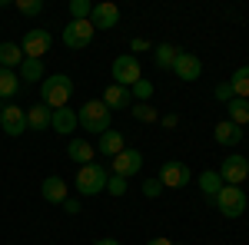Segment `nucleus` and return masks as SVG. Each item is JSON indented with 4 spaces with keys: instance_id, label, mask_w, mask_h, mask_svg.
<instances>
[{
    "instance_id": "obj_1",
    "label": "nucleus",
    "mask_w": 249,
    "mask_h": 245,
    "mask_svg": "<svg viewBox=\"0 0 249 245\" xmlns=\"http://www.w3.org/2000/svg\"><path fill=\"white\" fill-rule=\"evenodd\" d=\"M70 96H73V80L67 73H53V76H47V80L40 83V103L50 106V110L67 106Z\"/></svg>"
},
{
    "instance_id": "obj_2",
    "label": "nucleus",
    "mask_w": 249,
    "mask_h": 245,
    "mask_svg": "<svg viewBox=\"0 0 249 245\" xmlns=\"http://www.w3.org/2000/svg\"><path fill=\"white\" fill-rule=\"evenodd\" d=\"M110 116H113V113L103 106V99H90V103H83V106H80L77 123L87 132H100V136H103V132L110 130Z\"/></svg>"
},
{
    "instance_id": "obj_3",
    "label": "nucleus",
    "mask_w": 249,
    "mask_h": 245,
    "mask_svg": "<svg viewBox=\"0 0 249 245\" xmlns=\"http://www.w3.org/2000/svg\"><path fill=\"white\" fill-rule=\"evenodd\" d=\"M107 169L100 166V163H87V166H80L77 169V192L80 196H100L103 189H107Z\"/></svg>"
},
{
    "instance_id": "obj_4",
    "label": "nucleus",
    "mask_w": 249,
    "mask_h": 245,
    "mask_svg": "<svg viewBox=\"0 0 249 245\" xmlns=\"http://www.w3.org/2000/svg\"><path fill=\"white\" fill-rule=\"evenodd\" d=\"M213 202H216V209H219L226 219H239V215L246 212V192L239 186H223Z\"/></svg>"
},
{
    "instance_id": "obj_5",
    "label": "nucleus",
    "mask_w": 249,
    "mask_h": 245,
    "mask_svg": "<svg viewBox=\"0 0 249 245\" xmlns=\"http://www.w3.org/2000/svg\"><path fill=\"white\" fill-rule=\"evenodd\" d=\"M50 47H53V37H50L43 27L27 30V37H23V43H20V50H23L27 60H43L47 53H50Z\"/></svg>"
},
{
    "instance_id": "obj_6",
    "label": "nucleus",
    "mask_w": 249,
    "mask_h": 245,
    "mask_svg": "<svg viewBox=\"0 0 249 245\" xmlns=\"http://www.w3.org/2000/svg\"><path fill=\"white\" fill-rule=\"evenodd\" d=\"M249 176V159L246 156H239V152H232L223 159V166H219V179L226 182V186H243Z\"/></svg>"
},
{
    "instance_id": "obj_7",
    "label": "nucleus",
    "mask_w": 249,
    "mask_h": 245,
    "mask_svg": "<svg viewBox=\"0 0 249 245\" xmlns=\"http://www.w3.org/2000/svg\"><path fill=\"white\" fill-rule=\"evenodd\" d=\"M113 80H116V86H133L136 80H143L140 76V60L133 57V53H123V57H116L113 60Z\"/></svg>"
},
{
    "instance_id": "obj_8",
    "label": "nucleus",
    "mask_w": 249,
    "mask_h": 245,
    "mask_svg": "<svg viewBox=\"0 0 249 245\" xmlns=\"http://www.w3.org/2000/svg\"><path fill=\"white\" fill-rule=\"evenodd\" d=\"M93 27H90V20H70L67 27H63V43L70 47V50H83L90 40H93Z\"/></svg>"
},
{
    "instance_id": "obj_9",
    "label": "nucleus",
    "mask_w": 249,
    "mask_h": 245,
    "mask_svg": "<svg viewBox=\"0 0 249 245\" xmlns=\"http://www.w3.org/2000/svg\"><path fill=\"white\" fill-rule=\"evenodd\" d=\"M160 182H163L166 189H183V186H190V166H186V163H179V159L163 163V169H160Z\"/></svg>"
},
{
    "instance_id": "obj_10",
    "label": "nucleus",
    "mask_w": 249,
    "mask_h": 245,
    "mask_svg": "<svg viewBox=\"0 0 249 245\" xmlns=\"http://www.w3.org/2000/svg\"><path fill=\"white\" fill-rule=\"evenodd\" d=\"M116 23H120V7L116 3H110V0L93 3V10H90V27L93 30H113Z\"/></svg>"
},
{
    "instance_id": "obj_11",
    "label": "nucleus",
    "mask_w": 249,
    "mask_h": 245,
    "mask_svg": "<svg viewBox=\"0 0 249 245\" xmlns=\"http://www.w3.org/2000/svg\"><path fill=\"white\" fill-rule=\"evenodd\" d=\"M0 130L7 136H23L27 132V110L23 106H3L0 110Z\"/></svg>"
},
{
    "instance_id": "obj_12",
    "label": "nucleus",
    "mask_w": 249,
    "mask_h": 245,
    "mask_svg": "<svg viewBox=\"0 0 249 245\" xmlns=\"http://www.w3.org/2000/svg\"><path fill=\"white\" fill-rule=\"evenodd\" d=\"M173 73L179 76V80H186V83H193V80H199V73H203V60L196 57V53L179 50V57L173 60Z\"/></svg>"
},
{
    "instance_id": "obj_13",
    "label": "nucleus",
    "mask_w": 249,
    "mask_h": 245,
    "mask_svg": "<svg viewBox=\"0 0 249 245\" xmlns=\"http://www.w3.org/2000/svg\"><path fill=\"white\" fill-rule=\"evenodd\" d=\"M140 169H143V156L136 149H123L120 156H113V176L130 179V176H136Z\"/></svg>"
},
{
    "instance_id": "obj_14",
    "label": "nucleus",
    "mask_w": 249,
    "mask_h": 245,
    "mask_svg": "<svg viewBox=\"0 0 249 245\" xmlns=\"http://www.w3.org/2000/svg\"><path fill=\"white\" fill-rule=\"evenodd\" d=\"M103 106L113 113V110H130L133 106V93L126 90V86H116V83H110L107 90H103Z\"/></svg>"
},
{
    "instance_id": "obj_15",
    "label": "nucleus",
    "mask_w": 249,
    "mask_h": 245,
    "mask_svg": "<svg viewBox=\"0 0 249 245\" xmlns=\"http://www.w3.org/2000/svg\"><path fill=\"white\" fill-rule=\"evenodd\" d=\"M50 119H53V110L43 106V103H34V106L27 110V130H34V132L50 130Z\"/></svg>"
},
{
    "instance_id": "obj_16",
    "label": "nucleus",
    "mask_w": 249,
    "mask_h": 245,
    "mask_svg": "<svg viewBox=\"0 0 249 245\" xmlns=\"http://www.w3.org/2000/svg\"><path fill=\"white\" fill-rule=\"evenodd\" d=\"M40 196H43L47 202H53V206H63V199H67V182H63L60 176H47L43 186H40Z\"/></svg>"
},
{
    "instance_id": "obj_17",
    "label": "nucleus",
    "mask_w": 249,
    "mask_h": 245,
    "mask_svg": "<svg viewBox=\"0 0 249 245\" xmlns=\"http://www.w3.org/2000/svg\"><path fill=\"white\" fill-rule=\"evenodd\" d=\"M213 136H216V143H219V146H239V139H243V130H239L236 123H230V119H223V123H216Z\"/></svg>"
},
{
    "instance_id": "obj_18",
    "label": "nucleus",
    "mask_w": 249,
    "mask_h": 245,
    "mask_svg": "<svg viewBox=\"0 0 249 245\" xmlns=\"http://www.w3.org/2000/svg\"><path fill=\"white\" fill-rule=\"evenodd\" d=\"M96 149L103 152L107 159H113V156H120V152L126 149V146H123V132H116V130H107L103 136H100V143H96Z\"/></svg>"
},
{
    "instance_id": "obj_19",
    "label": "nucleus",
    "mask_w": 249,
    "mask_h": 245,
    "mask_svg": "<svg viewBox=\"0 0 249 245\" xmlns=\"http://www.w3.org/2000/svg\"><path fill=\"white\" fill-rule=\"evenodd\" d=\"M80 123H77V113L70 110V106H60L53 110V119H50V130L53 132H73Z\"/></svg>"
},
{
    "instance_id": "obj_20",
    "label": "nucleus",
    "mask_w": 249,
    "mask_h": 245,
    "mask_svg": "<svg viewBox=\"0 0 249 245\" xmlns=\"http://www.w3.org/2000/svg\"><path fill=\"white\" fill-rule=\"evenodd\" d=\"M93 146L87 143V139H70V146H67V156L77 163V166H87V163H93Z\"/></svg>"
},
{
    "instance_id": "obj_21",
    "label": "nucleus",
    "mask_w": 249,
    "mask_h": 245,
    "mask_svg": "<svg viewBox=\"0 0 249 245\" xmlns=\"http://www.w3.org/2000/svg\"><path fill=\"white\" fill-rule=\"evenodd\" d=\"M226 113H230V123H236L239 130L249 123V99H239V96H232L230 103H226Z\"/></svg>"
},
{
    "instance_id": "obj_22",
    "label": "nucleus",
    "mask_w": 249,
    "mask_h": 245,
    "mask_svg": "<svg viewBox=\"0 0 249 245\" xmlns=\"http://www.w3.org/2000/svg\"><path fill=\"white\" fill-rule=\"evenodd\" d=\"M23 63V50H20V43H0V66L3 70H14V66H20Z\"/></svg>"
},
{
    "instance_id": "obj_23",
    "label": "nucleus",
    "mask_w": 249,
    "mask_h": 245,
    "mask_svg": "<svg viewBox=\"0 0 249 245\" xmlns=\"http://www.w3.org/2000/svg\"><path fill=\"white\" fill-rule=\"evenodd\" d=\"M226 186V182H223V179H219V172H213V169H206V172H199V189H203V196H206V199H216V196H219V189Z\"/></svg>"
},
{
    "instance_id": "obj_24",
    "label": "nucleus",
    "mask_w": 249,
    "mask_h": 245,
    "mask_svg": "<svg viewBox=\"0 0 249 245\" xmlns=\"http://www.w3.org/2000/svg\"><path fill=\"white\" fill-rule=\"evenodd\" d=\"M179 57V47H173V43H160L153 47V63L160 70H173V60Z\"/></svg>"
},
{
    "instance_id": "obj_25",
    "label": "nucleus",
    "mask_w": 249,
    "mask_h": 245,
    "mask_svg": "<svg viewBox=\"0 0 249 245\" xmlns=\"http://www.w3.org/2000/svg\"><path fill=\"white\" fill-rule=\"evenodd\" d=\"M20 80H27V83H43L47 80V73H43V60H27L23 57V63H20Z\"/></svg>"
},
{
    "instance_id": "obj_26",
    "label": "nucleus",
    "mask_w": 249,
    "mask_h": 245,
    "mask_svg": "<svg viewBox=\"0 0 249 245\" xmlns=\"http://www.w3.org/2000/svg\"><path fill=\"white\" fill-rule=\"evenodd\" d=\"M20 90V76L14 70H3L0 66V99H10V96H17Z\"/></svg>"
},
{
    "instance_id": "obj_27",
    "label": "nucleus",
    "mask_w": 249,
    "mask_h": 245,
    "mask_svg": "<svg viewBox=\"0 0 249 245\" xmlns=\"http://www.w3.org/2000/svg\"><path fill=\"white\" fill-rule=\"evenodd\" d=\"M232 86V96H239V99H249V66H239L230 80Z\"/></svg>"
},
{
    "instance_id": "obj_28",
    "label": "nucleus",
    "mask_w": 249,
    "mask_h": 245,
    "mask_svg": "<svg viewBox=\"0 0 249 245\" xmlns=\"http://www.w3.org/2000/svg\"><path fill=\"white\" fill-rule=\"evenodd\" d=\"M130 110H133V119H140V123H153L156 116H160L153 106H150V103H133Z\"/></svg>"
},
{
    "instance_id": "obj_29",
    "label": "nucleus",
    "mask_w": 249,
    "mask_h": 245,
    "mask_svg": "<svg viewBox=\"0 0 249 245\" xmlns=\"http://www.w3.org/2000/svg\"><path fill=\"white\" fill-rule=\"evenodd\" d=\"M130 93H133L140 103H146V99L153 96V83H150V80H136L133 86H130Z\"/></svg>"
},
{
    "instance_id": "obj_30",
    "label": "nucleus",
    "mask_w": 249,
    "mask_h": 245,
    "mask_svg": "<svg viewBox=\"0 0 249 245\" xmlns=\"http://www.w3.org/2000/svg\"><path fill=\"white\" fill-rule=\"evenodd\" d=\"M90 10H93L90 0H70V14H73V20H90Z\"/></svg>"
},
{
    "instance_id": "obj_31",
    "label": "nucleus",
    "mask_w": 249,
    "mask_h": 245,
    "mask_svg": "<svg viewBox=\"0 0 249 245\" xmlns=\"http://www.w3.org/2000/svg\"><path fill=\"white\" fill-rule=\"evenodd\" d=\"M17 10L27 14V17H37L40 10H43V0H17Z\"/></svg>"
},
{
    "instance_id": "obj_32",
    "label": "nucleus",
    "mask_w": 249,
    "mask_h": 245,
    "mask_svg": "<svg viewBox=\"0 0 249 245\" xmlns=\"http://www.w3.org/2000/svg\"><path fill=\"white\" fill-rule=\"evenodd\" d=\"M107 192H110V196H123V192H126V179H123V176H110V179H107Z\"/></svg>"
},
{
    "instance_id": "obj_33",
    "label": "nucleus",
    "mask_w": 249,
    "mask_h": 245,
    "mask_svg": "<svg viewBox=\"0 0 249 245\" xmlns=\"http://www.w3.org/2000/svg\"><path fill=\"white\" fill-rule=\"evenodd\" d=\"M160 189H163L160 179H146V182H143V196H146V199H156V196H160Z\"/></svg>"
},
{
    "instance_id": "obj_34",
    "label": "nucleus",
    "mask_w": 249,
    "mask_h": 245,
    "mask_svg": "<svg viewBox=\"0 0 249 245\" xmlns=\"http://www.w3.org/2000/svg\"><path fill=\"white\" fill-rule=\"evenodd\" d=\"M213 96H216L219 103H230V99H232V86H230V83H219V86H216V93H213Z\"/></svg>"
},
{
    "instance_id": "obj_35",
    "label": "nucleus",
    "mask_w": 249,
    "mask_h": 245,
    "mask_svg": "<svg viewBox=\"0 0 249 245\" xmlns=\"http://www.w3.org/2000/svg\"><path fill=\"white\" fill-rule=\"evenodd\" d=\"M63 212H67V215H77L80 202H77V199H63Z\"/></svg>"
},
{
    "instance_id": "obj_36",
    "label": "nucleus",
    "mask_w": 249,
    "mask_h": 245,
    "mask_svg": "<svg viewBox=\"0 0 249 245\" xmlns=\"http://www.w3.org/2000/svg\"><path fill=\"white\" fill-rule=\"evenodd\" d=\"M176 123H179V119H176V113H166V116H163V126H170V130H173Z\"/></svg>"
},
{
    "instance_id": "obj_37",
    "label": "nucleus",
    "mask_w": 249,
    "mask_h": 245,
    "mask_svg": "<svg viewBox=\"0 0 249 245\" xmlns=\"http://www.w3.org/2000/svg\"><path fill=\"white\" fill-rule=\"evenodd\" d=\"M146 245H176V242H173V239H163V235H160V239H150Z\"/></svg>"
},
{
    "instance_id": "obj_38",
    "label": "nucleus",
    "mask_w": 249,
    "mask_h": 245,
    "mask_svg": "<svg viewBox=\"0 0 249 245\" xmlns=\"http://www.w3.org/2000/svg\"><path fill=\"white\" fill-rule=\"evenodd\" d=\"M133 50H150V40H133Z\"/></svg>"
},
{
    "instance_id": "obj_39",
    "label": "nucleus",
    "mask_w": 249,
    "mask_h": 245,
    "mask_svg": "<svg viewBox=\"0 0 249 245\" xmlns=\"http://www.w3.org/2000/svg\"><path fill=\"white\" fill-rule=\"evenodd\" d=\"M96 245H120L116 239H96Z\"/></svg>"
},
{
    "instance_id": "obj_40",
    "label": "nucleus",
    "mask_w": 249,
    "mask_h": 245,
    "mask_svg": "<svg viewBox=\"0 0 249 245\" xmlns=\"http://www.w3.org/2000/svg\"><path fill=\"white\" fill-rule=\"evenodd\" d=\"M0 110H3V106H0Z\"/></svg>"
}]
</instances>
